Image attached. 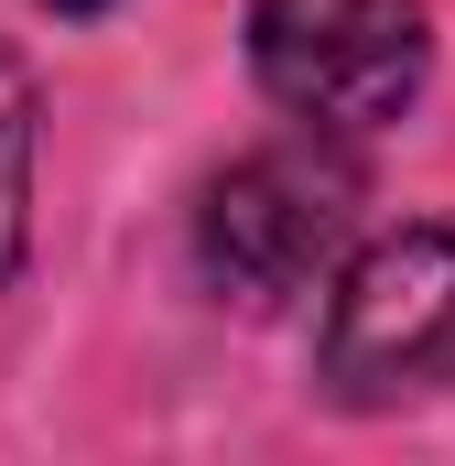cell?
I'll return each mask as SVG.
<instances>
[{
  "label": "cell",
  "mask_w": 455,
  "mask_h": 466,
  "mask_svg": "<svg viewBox=\"0 0 455 466\" xmlns=\"http://www.w3.org/2000/svg\"><path fill=\"white\" fill-rule=\"evenodd\" d=\"M455 369V228H390L326 282V337L315 380L347 412L412 401Z\"/></svg>",
  "instance_id": "3957f363"
},
{
  "label": "cell",
  "mask_w": 455,
  "mask_h": 466,
  "mask_svg": "<svg viewBox=\"0 0 455 466\" xmlns=\"http://www.w3.org/2000/svg\"><path fill=\"white\" fill-rule=\"evenodd\" d=\"M22 228H33V76L0 55V282L22 260Z\"/></svg>",
  "instance_id": "277c9868"
},
{
  "label": "cell",
  "mask_w": 455,
  "mask_h": 466,
  "mask_svg": "<svg viewBox=\"0 0 455 466\" xmlns=\"http://www.w3.org/2000/svg\"><path fill=\"white\" fill-rule=\"evenodd\" d=\"M44 11H66V22H87V11H109V0H44Z\"/></svg>",
  "instance_id": "5b68a950"
},
{
  "label": "cell",
  "mask_w": 455,
  "mask_h": 466,
  "mask_svg": "<svg viewBox=\"0 0 455 466\" xmlns=\"http://www.w3.org/2000/svg\"><path fill=\"white\" fill-rule=\"evenodd\" d=\"M358 228V174L315 141H271L228 163L196 207V271L238 315H282L293 293L337 282V249Z\"/></svg>",
  "instance_id": "6da1fadb"
},
{
  "label": "cell",
  "mask_w": 455,
  "mask_h": 466,
  "mask_svg": "<svg viewBox=\"0 0 455 466\" xmlns=\"http://www.w3.org/2000/svg\"><path fill=\"white\" fill-rule=\"evenodd\" d=\"M249 66L326 141H358L423 98V0H249Z\"/></svg>",
  "instance_id": "7a4b0ae2"
}]
</instances>
